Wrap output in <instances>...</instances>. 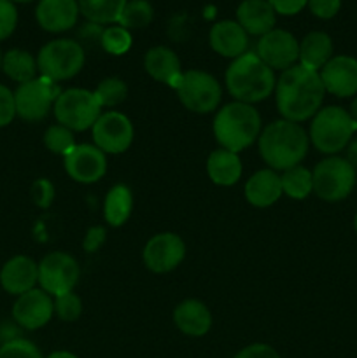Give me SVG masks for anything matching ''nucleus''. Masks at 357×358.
I'll list each match as a JSON object with an SVG mask.
<instances>
[{
	"label": "nucleus",
	"instance_id": "f257e3e1",
	"mask_svg": "<svg viewBox=\"0 0 357 358\" xmlns=\"http://www.w3.org/2000/svg\"><path fill=\"white\" fill-rule=\"evenodd\" d=\"M324 84L318 72L294 65L280 73L275 86V101L286 121L303 122L314 117L324 101Z\"/></svg>",
	"mask_w": 357,
	"mask_h": 358
},
{
	"label": "nucleus",
	"instance_id": "f03ea898",
	"mask_svg": "<svg viewBox=\"0 0 357 358\" xmlns=\"http://www.w3.org/2000/svg\"><path fill=\"white\" fill-rule=\"evenodd\" d=\"M258 143L262 161L272 170L286 171L307 157L310 138L300 122L280 119L262 129Z\"/></svg>",
	"mask_w": 357,
	"mask_h": 358
},
{
	"label": "nucleus",
	"instance_id": "7ed1b4c3",
	"mask_svg": "<svg viewBox=\"0 0 357 358\" xmlns=\"http://www.w3.org/2000/svg\"><path fill=\"white\" fill-rule=\"evenodd\" d=\"M226 86L231 96L241 103H258L275 91V72L255 52H245L226 70Z\"/></svg>",
	"mask_w": 357,
	"mask_h": 358
},
{
	"label": "nucleus",
	"instance_id": "20e7f679",
	"mask_svg": "<svg viewBox=\"0 0 357 358\" xmlns=\"http://www.w3.org/2000/svg\"><path fill=\"white\" fill-rule=\"evenodd\" d=\"M214 135L220 149L240 152L261 135V115L254 105L233 101L220 108L214 119Z\"/></svg>",
	"mask_w": 357,
	"mask_h": 358
},
{
	"label": "nucleus",
	"instance_id": "39448f33",
	"mask_svg": "<svg viewBox=\"0 0 357 358\" xmlns=\"http://www.w3.org/2000/svg\"><path fill=\"white\" fill-rule=\"evenodd\" d=\"M356 129L357 122L354 121L352 115L345 108L331 105V107L321 108L314 115L308 138L312 140L318 152L335 156L349 145Z\"/></svg>",
	"mask_w": 357,
	"mask_h": 358
},
{
	"label": "nucleus",
	"instance_id": "423d86ee",
	"mask_svg": "<svg viewBox=\"0 0 357 358\" xmlns=\"http://www.w3.org/2000/svg\"><path fill=\"white\" fill-rule=\"evenodd\" d=\"M84 62V48L72 38H56L48 42L37 55V69L41 77L55 83L72 79L83 70Z\"/></svg>",
	"mask_w": 357,
	"mask_h": 358
},
{
	"label": "nucleus",
	"instance_id": "0eeeda50",
	"mask_svg": "<svg viewBox=\"0 0 357 358\" xmlns=\"http://www.w3.org/2000/svg\"><path fill=\"white\" fill-rule=\"evenodd\" d=\"M52 110H55L58 124L72 131H84V129L93 128L97 119L102 115V107L93 91L80 90V87L62 91L56 98Z\"/></svg>",
	"mask_w": 357,
	"mask_h": 358
},
{
	"label": "nucleus",
	"instance_id": "6e6552de",
	"mask_svg": "<svg viewBox=\"0 0 357 358\" xmlns=\"http://www.w3.org/2000/svg\"><path fill=\"white\" fill-rule=\"evenodd\" d=\"M314 192L329 203L349 198L356 185V168L345 157L329 156L312 170Z\"/></svg>",
	"mask_w": 357,
	"mask_h": 358
},
{
	"label": "nucleus",
	"instance_id": "1a4fd4ad",
	"mask_svg": "<svg viewBox=\"0 0 357 358\" xmlns=\"http://www.w3.org/2000/svg\"><path fill=\"white\" fill-rule=\"evenodd\" d=\"M181 103L195 114H210L216 110L223 98L219 80L203 70H188L182 73L177 87Z\"/></svg>",
	"mask_w": 357,
	"mask_h": 358
},
{
	"label": "nucleus",
	"instance_id": "9d476101",
	"mask_svg": "<svg viewBox=\"0 0 357 358\" xmlns=\"http://www.w3.org/2000/svg\"><path fill=\"white\" fill-rule=\"evenodd\" d=\"M58 83L49 80L46 77H35L18 86L14 91V101H16V115L24 121H42L49 114L51 107H55L56 98L59 96Z\"/></svg>",
	"mask_w": 357,
	"mask_h": 358
},
{
	"label": "nucleus",
	"instance_id": "9b49d317",
	"mask_svg": "<svg viewBox=\"0 0 357 358\" xmlns=\"http://www.w3.org/2000/svg\"><path fill=\"white\" fill-rule=\"evenodd\" d=\"M79 276V264L72 255L65 252H51L38 264V285L51 297L74 292Z\"/></svg>",
	"mask_w": 357,
	"mask_h": 358
},
{
	"label": "nucleus",
	"instance_id": "f8f14e48",
	"mask_svg": "<svg viewBox=\"0 0 357 358\" xmlns=\"http://www.w3.org/2000/svg\"><path fill=\"white\" fill-rule=\"evenodd\" d=\"M93 142L102 152L122 154L133 142V124L125 114L115 110L104 112L91 128Z\"/></svg>",
	"mask_w": 357,
	"mask_h": 358
},
{
	"label": "nucleus",
	"instance_id": "ddd939ff",
	"mask_svg": "<svg viewBox=\"0 0 357 358\" xmlns=\"http://www.w3.org/2000/svg\"><path fill=\"white\" fill-rule=\"evenodd\" d=\"M255 55L262 59V63L275 70H287L296 65L300 58V42L296 41L290 31L282 28H273L272 31L259 37Z\"/></svg>",
	"mask_w": 357,
	"mask_h": 358
},
{
	"label": "nucleus",
	"instance_id": "4468645a",
	"mask_svg": "<svg viewBox=\"0 0 357 358\" xmlns=\"http://www.w3.org/2000/svg\"><path fill=\"white\" fill-rule=\"evenodd\" d=\"M186 255V243L178 234L160 233L144 247V264L153 273H168L177 268Z\"/></svg>",
	"mask_w": 357,
	"mask_h": 358
},
{
	"label": "nucleus",
	"instance_id": "2eb2a0df",
	"mask_svg": "<svg viewBox=\"0 0 357 358\" xmlns=\"http://www.w3.org/2000/svg\"><path fill=\"white\" fill-rule=\"evenodd\" d=\"M65 170L79 184H94L107 171V154L97 145L80 143L65 156Z\"/></svg>",
	"mask_w": 357,
	"mask_h": 358
},
{
	"label": "nucleus",
	"instance_id": "dca6fc26",
	"mask_svg": "<svg viewBox=\"0 0 357 358\" xmlns=\"http://www.w3.org/2000/svg\"><path fill=\"white\" fill-rule=\"evenodd\" d=\"M55 313L52 297L42 289H31L18 296L13 306V318L20 327L37 331L51 320Z\"/></svg>",
	"mask_w": 357,
	"mask_h": 358
},
{
	"label": "nucleus",
	"instance_id": "f3484780",
	"mask_svg": "<svg viewBox=\"0 0 357 358\" xmlns=\"http://www.w3.org/2000/svg\"><path fill=\"white\" fill-rule=\"evenodd\" d=\"M326 93L338 98H349L357 94V59L352 56H332L324 69L318 72Z\"/></svg>",
	"mask_w": 357,
	"mask_h": 358
},
{
	"label": "nucleus",
	"instance_id": "a211bd4d",
	"mask_svg": "<svg viewBox=\"0 0 357 358\" xmlns=\"http://www.w3.org/2000/svg\"><path fill=\"white\" fill-rule=\"evenodd\" d=\"M35 283H38V264L27 255L9 259L0 271V285L13 296L35 289Z\"/></svg>",
	"mask_w": 357,
	"mask_h": 358
},
{
	"label": "nucleus",
	"instance_id": "6ab92c4d",
	"mask_svg": "<svg viewBox=\"0 0 357 358\" xmlns=\"http://www.w3.org/2000/svg\"><path fill=\"white\" fill-rule=\"evenodd\" d=\"M35 17L46 31H66L77 23L79 3L77 0H41L35 9Z\"/></svg>",
	"mask_w": 357,
	"mask_h": 358
},
{
	"label": "nucleus",
	"instance_id": "aec40b11",
	"mask_svg": "<svg viewBox=\"0 0 357 358\" xmlns=\"http://www.w3.org/2000/svg\"><path fill=\"white\" fill-rule=\"evenodd\" d=\"M209 41L210 48L217 55L231 59L245 55L248 48V35L245 34V30L237 21L231 20H224L214 24L212 30H210Z\"/></svg>",
	"mask_w": 357,
	"mask_h": 358
},
{
	"label": "nucleus",
	"instance_id": "412c9836",
	"mask_svg": "<svg viewBox=\"0 0 357 358\" xmlns=\"http://www.w3.org/2000/svg\"><path fill=\"white\" fill-rule=\"evenodd\" d=\"M280 175L272 168L259 170L245 184V198L255 208H268L282 198Z\"/></svg>",
	"mask_w": 357,
	"mask_h": 358
},
{
	"label": "nucleus",
	"instance_id": "4be33fe9",
	"mask_svg": "<svg viewBox=\"0 0 357 358\" xmlns=\"http://www.w3.org/2000/svg\"><path fill=\"white\" fill-rule=\"evenodd\" d=\"M276 13L266 0H244L237 9V23L247 35L262 37L275 28Z\"/></svg>",
	"mask_w": 357,
	"mask_h": 358
},
{
	"label": "nucleus",
	"instance_id": "5701e85b",
	"mask_svg": "<svg viewBox=\"0 0 357 358\" xmlns=\"http://www.w3.org/2000/svg\"><path fill=\"white\" fill-rule=\"evenodd\" d=\"M174 324L182 334L189 338H202L212 327V315L202 301L186 299L175 308Z\"/></svg>",
	"mask_w": 357,
	"mask_h": 358
},
{
	"label": "nucleus",
	"instance_id": "b1692460",
	"mask_svg": "<svg viewBox=\"0 0 357 358\" xmlns=\"http://www.w3.org/2000/svg\"><path fill=\"white\" fill-rule=\"evenodd\" d=\"M144 69L158 83H167L175 90L181 84V59L172 49L164 48V45H156L146 52Z\"/></svg>",
	"mask_w": 357,
	"mask_h": 358
},
{
	"label": "nucleus",
	"instance_id": "393cba45",
	"mask_svg": "<svg viewBox=\"0 0 357 358\" xmlns=\"http://www.w3.org/2000/svg\"><path fill=\"white\" fill-rule=\"evenodd\" d=\"M332 58V41L324 31H310L300 42V65L304 69L321 72L326 63Z\"/></svg>",
	"mask_w": 357,
	"mask_h": 358
},
{
	"label": "nucleus",
	"instance_id": "a878e982",
	"mask_svg": "<svg viewBox=\"0 0 357 358\" xmlns=\"http://www.w3.org/2000/svg\"><path fill=\"white\" fill-rule=\"evenodd\" d=\"M206 173L210 180L223 187L234 185L241 177V161L237 152L217 149L206 159Z\"/></svg>",
	"mask_w": 357,
	"mask_h": 358
},
{
	"label": "nucleus",
	"instance_id": "bb28decb",
	"mask_svg": "<svg viewBox=\"0 0 357 358\" xmlns=\"http://www.w3.org/2000/svg\"><path fill=\"white\" fill-rule=\"evenodd\" d=\"M133 208V194L128 185L118 184L107 192L104 201L105 222L112 227H119L130 219Z\"/></svg>",
	"mask_w": 357,
	"mask_h": 358
},
{
	"label": "nucleus",
	"instance_id": "cd10ccee",
	"mask_svg": "<svg viewBox=\"0 0 357 358\" xmlns=\"http://www.w3.org/2000/svg\"><path fill=\"white\" fill-rule=\"evenodd\" d=\"M2 70L9 79L23 84L37 77V58L23 49H10L2 58Z\"/></svg>",
	"mask_w": 357,
	"mask_h": 358
},
{
	"label": "nucleus",
	"instance_id": "c85d7f7f",
	"mask_svg": "<svg viewBox=\"0 0 357 358\" xmlns=\"http://www.w3.org/2000/svg\"><path fill=\"white\" fill-rule=\"evenodd\" d=\"M128 0H77L79 13L90 23H118Z\"/></svg>",
	"mask_w": 357,
	"mask_h": 358
},
{
	"label": "nucleus",
	"instance_id": "c756f323",
	"mask_svg": "<svg viewBox=\"0 0 357 358\" xmlns=\"http://www.w3.org/2000/svg\"><path fill=\"white\" fill-rule=\"evenodd\" d=\"M282 182V192L293 199H304L314 192V180H312V171L304 166H298L286 170L280 175Z\"/></svg>",
	"mask_w": 357,
	"mask_h": 358
},
{
	"label": "nucleus",
	"instance_id": "7c9ffc66",
	"mask_svg": "<svg viewBox=\"0 0 357 358\" xmlns=\"http://www.w3.org/2000/svg\"><path fill=\"white\" fill-rule=\"evenodd\" d=\"M154 9L147 0H128L119 16V27L126 30H135V28H146L153 21Z\"/></svg>",
	"mask_w": 357,
	"mask_h": 358
},
{
	"label": "nucleus",
	"instance_id": "2f4dec72",
	"mask_svg": "<svg viewBox=\"0 0 357 358\" xmlns=\"http://www.w3.org/2000/svg\"><path fill=\"white\" fill-rule=\"evenodd\" d=\"M93 93L102 108L118 107L128 96V86H126L125 80L118 79V77H108L98 84Z\"/></svg>",
	"mask_w": 357,
	"mask_h": 358
},
{
	"label": "nucleus",
	"instance_id": "473e14b6",
	"mask_svg": "<svg viewBox=\"0 0 357 358\" xmlns=\"http://www.w3.org/2000/svg\"><path fill=\"white\" fill-rule=\"evenodd\" d=\"M44 143L52 154L65 157L76 147V138H74L72 129L62 124H52L46 129Z\"/></svg>",
	"mask_w": 357,
	"mask_h": 358
},
{
	"label": "nucleus",
	"instance_id": "72a5a7b5",
	"mask_svg": "<svg viewBox=\"0 0 357 358\" xmlns=\"http://www.w3.org/2000/svg\"><path fill=\"white\" fill-rule=\"evenodd\" d=\"M130 48H132V34H130V30L119 27V24L105 28L104 35H102V49L104 51H107L108 55L121 56Z\"/></svg>",
	"mask_w": 357,
	"mask_h": 358
},
{
	"label": "nucleus",
	"instance_id": "f704fd0d",
	"mask_svg": "<svg viewBox=\"0 0 357 358\" xmlns=\"http://www.w3.org/2000/svg\"><path fill=\"white\" fill-rule=\"evenodd\" d=\"M55 313L63 322H76L83 313V301L76 292H66L55 297Z\"/></svg>",
	"mask_w": 357,
	"mask_h": 358
},
{
	"label": "nucleus",
	"instance_id": "c9c22d12",
	"mask_svg": "<svg viewBox=\"0 0 357 358\" xmlns=\"http://www.w3.org/2000/svg\"><path fill=\"white\" fill-rule=\"evenodd\" d=\"M0 358H44L41 350L31 341L23 338H14L0 346Z\"/></svg>",
	"mask_w": 357,
	"mask_h": 358
},
{
	"label": "nucleus",
	"instance_id": "e433bc0d",
	"mask_svg": "<svg viewBox=\"0 0 357 358\" xmlns=\"http://www.w3.org/2000/svg\"><path fill=\"white\" fill-rule=\"evenodd\" d=\"M18 24V9L10 0H0V41L14 34Z\"/></svg>",
	"mask_w": 357,
	"mask_h": 358
},
{
	"label": "nucleus",
	"instance_id": "4c0bfd02",
	"mask_svg": "<svg viewBox=\"0 0 357 358\" xmlns=\"http://www.w3.org/2000/svg\"><path fill=\"white\" fill-rule=\"evenodd\" d=\"M16 117V101L14 93L7 86L0 84V128H6Z\"/></svg>",
	"mask_w": 357,
	"mask_h": 358
},
{
	"label": "nucleus",
	"instance_id": "58836bf2",
	"mask_svg": "<svg viewBox=\"0 0 357 358\" xmlns=\"http://www.w3.org/2000/svg\"><path fill=\"white\" fill-rule=\"evenodd\" d=\"M31 199L41 208H48L55 199V185L48 178H38L31 185Z\"/></svg>",
	"mask_w": 357,
	"mask_h": 358
},
{
	"label": "nucleus",
	"instance_id": "ea45409f",
	"mask_svg": "<svg viewBox=\"0 0 357 358\" xmlns=\"http://www.w3.org/2000/svg\"><path fill=\"white\" fill-rule=\"evenodd\" d=\"M307 6L310 7L314 16L321 17V20H331L338 14L342 0H308Z\"/></svg>",
	"mask_w": 357,
	"mask_h": 358
},
{
	"label": "nucleus",
	"instance_id": "a19ab883",
	"mask_svg": "<svg viewBox=\"0 0 357 358\" xmlns=\"http://www.w3.org/2000/svg\"><path fill=\"white\" fill-rule=\"evenodd\" d=\"M233 358H282L279 355L273 346L266 345V343H254L245 348H241Z\"/></svg>",
	"mask_w": 357,
	"mask_h": 358
},
{
	"label": "nucleus",
	"instance_id": "79ce46f5",
	"mask_svg": "<svg viewBox=\"0 0 357 358\" xmlns=\"http://www.w3.org/2000/svg\"><path fill=\"white\" fill-rule=\"evenodd\" d=\"M270 6L273 7L276 14H282V16H294L300 10L304 9V6L308 3V0H266Z\"/></svg>",
	"mask_w": 357,
	"mask_h": 358
},
{
	"label": "nucleus",
	"instance_id": "37998d69",
	"mask_svg": "<svg viewBox=\"0 0 357 358\" xmlns=\"http://www.w3.org/2000/svg\"><path fill=\"white\" fill-rule=\"evenodd\" d=\"M104 30L105 28H102V24L90 23V21H88V23L79 30V38H80L79 44L83 45V42H86V44L90 45L93 44L102 45V35H104Z\"/></svg>",
	"mask_w": 357,
	"mask_h": 358
},
{
	"label": "nucleus",
	"instance_id": "c03bdc74",
	"mask_svg": "<svg viewBox=\"0 0 357 358\" xmlns=\"http://www.w3.org/2000/svg\"><path fill=\"white\" fill-rule=\"evenodd\" d=\"M105 236H107V233H105L104 227H100V226L91 227V229L86 233V238H84V243H83L84 250H86V252H97L98 248L104 245Z\"/></svg>",
	"mask_w": 357,
	"mask_h": 358
},
{
	"label": "nucleus",
	"instance_id": "a18cd8bd",
	"mask_svg": "<svg viewBox=\"0 0 357 358\" xmlns=\"http://www.w3.org/2000/svg\"><path fill=\"white\" fill-rule=\"evenodd\" d=\"M346 161H349L350 164H352L354 168L357 170V138L352 140V142L346 145Z\"/></svg>",
	"mask_w": 357,
	"mask_h": 358
},
{
	"label": "nucleus",
	"instance_id": "49530a36",
	"mask_svg": "<svg viewBox=\"0 0 357 358\" xmlns=\"http://www.w3.org/2000/svg\"><path fill=\"white\" fill-rule=\"evenodd\" d=\"M46 358H79V357L74 355V353L70 352H65V350H59V352H52L51 355H48Z\"/></svg>",
	"mask_w": 357,
	"mask_h": 358
},
{
	"label": "nucleus",
	"instance_id": "de8ad7c7",
	"mask_svg": "<svg viewBox=\"0 0 357 358\" xmlns=\"http://www.w3.org/2000/svg\"><path fill=\"white\" fill-rule=\"evenodd\" d=\"M349 114L352 115V119H354V121L357 122V96L354 98L352 105H350V110H349Z\"/></svg>",
	"mask_w": 357,
	"mask_h": 358
},
{
	"label": "nucleus",
	"instance_id": "09e8293b",
	"mask_svg": "<svg viewBox=\"0 0 357 358\" xmlns=\"http://www.w3.org/2000/svg\"><path fill=\"white\" fill-rule=\"evenodd\" d=\"M10 2H14V3H28V2H31V0H10Z\"/></svg>",
	"mask_w": 357,
	"mask_h": 358
},
{
	"label": "nucleus",
	"instance_id": "8fccbe9b",
	"mask_svg": "<svg viewBox=\"0 0 357 358\" xmlns=\"http://www.w3.org/2000/svg\"><path fill=\"white\" fill-rule=\"evenodd\" d=\"M354 227H356V233H357V213H356V219H354Z\"/></svg>",
	"mask_w": 357,
	"mask_h": 358
},
{
	"label": "nucleus",
	"instance_id": "3c124183",
	"mask_svg": "<svg viewBox=\"0 0 357 358\" xmlns=\"http://www.w3.org/2000/svg\"><path fill=\"white\" fill-rule=\"evenodd\" d=\"M2 58L4 56H2V52H0V69H2Z\"/></svg>",
	"mask_w": 357,
	"mask_h": 358
}]
</instances>
